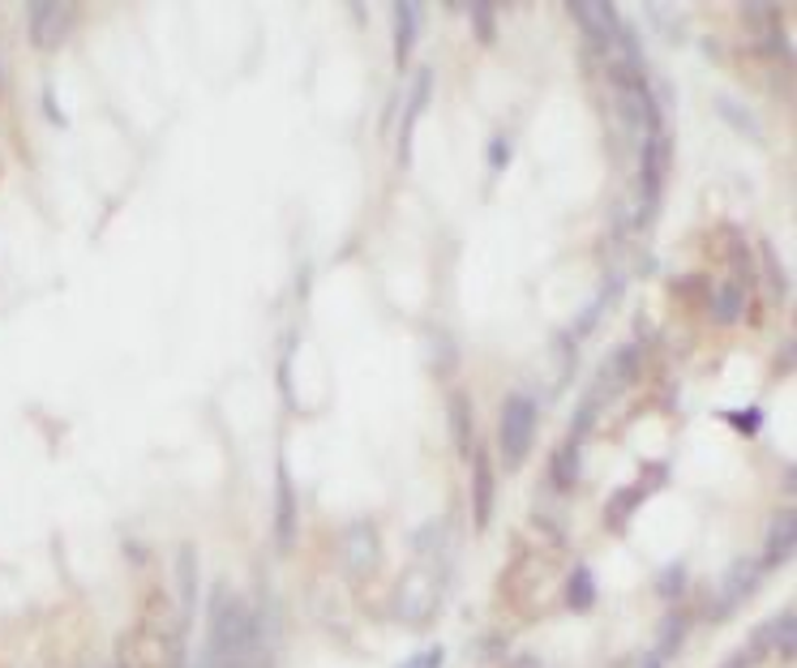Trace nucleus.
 Segmentation results:
<instances>
[{"mask_svg":"<svg viewBox=\"0 0 797 668\" xmlns=\"http://www.w3.org/2000/svg\"><path fill=\"white\" fill-rule=\"evenodd\" d=\"M206 660L215 668H270L266 622L241 596L215 583L211 592V630H206Z\"/></svg>","mask_w":797,"mask_h":668,"instance_id":"obj_1","label":"nucleus"},{"mask_svg":"<svg viewBox=\"0 0 797 668\" xmlns=\"http://www.w3.org/2000/svg\"><path fill=\"white\" fill-rule=\"evenodd\" d=\"M437 604H442V574H437L434 565H416V570H407V574L398 579L395 587L398 622H407V626H429Z\"/></svg>","mask_w":797,"mask_h":668,"instance_id":"obj_2","label":"nucleus"},{"mask_svg":"<svg viewBox=\"0 0 797 668\" xmlns=\"http://www.w3.org/2000/svg\"><path fill=\"white\" fill-rule=\"evenodd\" d=\"M536 399L532 394H510L502 403V424H498V437H502V458L507 467H519L532 442H536Z\"/></svg>","mask_w":797,"mask_h":668,"instance_id":"obj_3","label":"nucleus"},{"mask_svg":"<svg viewBox=\"0 0 797 668\" xmlns=\"http://www.w3.org/2000/svg\"><path fill=\"white\" fill-rule=\"evenodd\" d=\"M73 22H77V9L61 4V0H35L26 4V26H31V43L35 47H61L70 39Z\"/></svg>","mask_w":797,"mask_h":668,"instance_id":"obj_4","label":"nucleus"},{"mask_svg":"<svg viewBox=\"0 0 797 668\" xmlns=\"http://www.w3.org/2000/svg\"><path fill=\"white\" fill-rule=\"evenodd\" d=\"M343 565L352 579H369L382 565V540H378V528L369 519H357L343 531Z\"/></svg>","mask_w":797,"mask_h":668,"instance_id":"obj_5","label":"nucleus"},{"mask_svg":"<svg viewBox=\"0 0 797 668\" xmlns=\"http://www.w3.org/2000/svg\"><path fill=\"white\" fill-rule=\"evenodd\" d=\"M665 163H669V141H665V129H656L644 138V177H639V189H644V214L639 219H652L656 202H660V189H665Z\"/></svg>","mask_w":797,"mask_h":668,"instance_id":"obj_6","label":"nucleus"},{"mask_svg":"<svg viewBox=\"0 0 797 668\" xmlns=\"http://www.w3.org/2000/svg\"><path fill=\"white\" fill-rule=\"evenodd\" d=\"M571 18L583 26V35L592 47H614L617 31H621V18H617L614 4H571Z\"/></svg>","mask_w":797,"mask_h":668,"instance_id":"obj_7","label":"nucleus"},{"mask_svg":"<svg viewBox=\"0 0 797 668\" xmlns=\"http://www.w3.org/2000/svg\"><path fill=\"white\" fill-rule=\"evenodd\" d=\"M471 515H476V528L485 531L493 519V463L485 446H471Z\"/></svg>","mask_w":797,"mask_h":668,"instance_id":"obj_8","label":"nucleus"},{"mask_svg":"<svg viewBox=\"0 0 797 668\" xmlns=\"http://www.w3.org/2000/svg\"><path fill=\"white\" fill-rule=\"evenodd\" d=\"M275 544L279 553H288L296 544V492H291L288 463H279V480H275Z\"/></svg>","mask_w":797,"mask_h":668,"instance_id":"obj_9","label":"nucleus"},{"mask_svg":"<svg viewBox=\"0 0 797 668\" xmlns=\"http://www.w3.org/2000/svg\"><path fill=\"white\" fill-rule=\"evenodd\" d=\"M177 587H181V630L189 634V622L198 613V549L193 544H181L177 549Z\"/></svg>","mask_w":797,"mask_h":668,"instance_id":"obj_10","label":"nucleus"},{"mask_svg":"<svg viewBox=\"0 0 797 668\" xmlns=\"http://www.w3.org/2000/svg\"><path fill=\"white\" fill-rule=\"evenodd\" d=\"M429 86H434V73L421 70L416 82H412V99H407V116H403V129H398V163L412 159V134H416V120L425 116V104H429Z\"/></svg>","mask_w":797,"mask_h":668,"instance_id":"obj_11","label":"nucleus"},{"mask_svg":"<svg viewBox=\"0 0 797 668\" xmlns=\"http://www.w3.org/2000/svg\"><path fill=\"white\" fill-rule=\"evenodd\" d=\"M391 22H395V65L407 70V61L416 52V31H421V4L398 0L395 9H391Z\"/></svg>","mask_w":797,"mask_h":668,"instance_id":"obj_12","label":"nucleus"},{"mask_svg":"<svg viewBox=\"0 0 797 668\" xmlns=\"http://www.w3.org/2000/svg\"><path fill=\"white\" fill-rule=\"evenodd\" d=\"M755 583H759V565L755 562H733V570L725 574V587H721V604H716V613H729V608H737L742 600L755 592Z\"/></svg>","mask_w":797,"mask_h":668,"instance_id":"obj_13","label":"nucleus"},{"mask_svg":"<svg viewBox=\"0 0 797 668\" xmlns=\"http://www.w3.org/2000/svg\"><path fill=\"white\" fill-rule=\"evenodd\" d=\"M794 531H797V519L794 510H780L776 519H772V531H767V553H763V565H780L794 558Z\"/></svg>","mask_w":797,"mask_h":668,"instance_id":"obj_14","label":"nucleus"},{"mask_svg":"<svg viewBox=\"0 0 797 668\" xmlns=\"http://www.w3.org/2000/svg\"><path fill=\"white\" fill-rule=\"evenodd\" d=\"M549 480H553V489L557 492L575 489V480H580V442H575V437H566L562 450L553 455V463H549Z\"/></svg>","mask_w":797,"mask_h":668,"instance_id":"obj_15","label":"nucleus"},{"mask_svg":"<svg viewBox=\"0 0 797 668\" xmlns=\"http://www.w3.org/2000/svg\"><path fill=\"white\" fill-rule=\"evenodd\" d=\"M635 373H639V348H621V352L605 364V382H601V390H609V394H617V390H626L630 382H635Z\"/></svg>","mask_w":797,"mask_h":668,"instance_id":"obj_16","label":"nucleus"},{"mask_svg":"<svg viewBox=\"0 0 797 668\" xmlns=\"http://www.w3.org/2000/svg\"><path fill=\"white\" fill-rule=\"evenodd\" d=\"M450 433H455L459 455L468 458L471 446H476V437H471V399L464 394V390H455V394H450Z\"/></svg>","mask_w":797,"mask_h":668,"instance_id":"obj_17","label":"nucleus"},{"mask_svg":"<svg viewBox=\"0 0 797 668\" xmlns=\"http://www.w3.org/2000/svg\"><path fill=\"white\" fill-rule=\"evenodd\" d=\"M794 630H797V622H794V608H785V613H780V617H776V622H772V626H767V630L759 634V638H755V643H767V638H772V651H780V656H785V660H794Z\"/></svg>","mask_w":797,"mask_h":668,"instance_id":"obj_18","label":"nucleus"},{"mask_svg":"<svg viewBox=\"0 0 797 668\" xmlns=\"http://www.w3.org/2000/svg\"><path fill=\"white\" fill-rule=\"evenodd\" d=\"M712 309H716V321H737V317H742V309H746V291H742L737 283L716 287V300H712Z\"/></svg>","mask_w":797,"mask_h":668,"instance_id":"obj_19","label":"nucleus"},{"mask_svg":"<svg viewBox=\"0 0 797 668\" xmlns=\"http://www.w3.org/2000/svg\"><path fill=\"white\" fill-rule=\"evenodd\" d=\"M566 600H571V608H592V604H596V583H592V570H587V565H580V570L571 574Z\"/></svg>","mask_w":797,"mask_h":668,"instance_id":"obj_20","label":"nucleus"},{"mask_svg":"<svg viewBox=\"0 0 797 668\" xmlns=\"http://www.w3.org/2000/svg\"><path fill=\"white\" fill-rule=\"evenodd\" d=\"M682 638H687V617L682 613H673L669 622H665V630H660V643H656V656L660 660H669L678 647H682Z\"/></svg>","mask_w":797,"mask_h":668,"instance_id":"obj_21","label":"nucleus"},{"mask_svg":"<svg viewBox=\"0 0 797 668\" xmlns=\"http://www.w3.org/2000/svg\"><path fill=\"white\" fill-rule=\"evenodd\" d=\"M468 13H471V22H476V35H480V43H493V39H498V22H493V9H489V4H471Z\"/></svg>","mask_w":797,"mask_h":668,"instance_id":"obj_22","label":"nucleus"},{"mask_svg":"<svg viewBox=\"0 0 797 668\" xmlns=\"http://www.w3.org/2000/svg\"><path fill=\"white\" fill-rule=\"evenodd\" d=\"M446 665V651L442 647H425V651H416L412 660H403L398 668H442Z\"/></svg>","mask_w":797,"mask_h":668,"instance_id":"obj_23","label":"nucleus"},{"mask_svg":"<svg viewBox=\"0 0 797 668\" xmlns=\"http://www.w3.org/2000/svg\"><path fill=\"white\" fill-rule=\"evenodd\" d=\"M721 112H725L737 129H751V138H759V125H755V116H742V112L733 107V99H721Z\"/></svg>","mask_w":797,"mask_h":668,"instance_id":"obj_24","label":"nucleus"},{"mask_svg":"<svg viewBox=\"0 0 797 668\" xmlns=\"http://www.w3.org/2000/svg\"><path fill=\"white\" fill-rule=\"evenodd\" d=\"M507 159H510V141H507V134H498V138L489 141V163H493V168H502Z\"/></svg>","mask_w":797,"mask_h":668,"instance_id":"obj_25","label":"nucleus"},{"mask_svg":"<svg viewBox=\"0 0 797 668\" xmlns=\"http://www.w3.org/2000/svg\"><path fill=\"white\" fill-rule=\"evenodd\" d=\"M729 424H733V428L755 433V428H759V407H746V416H742V412H729Z\"/></svg>","mask_w":797,"mask_h":668,"instance_id":"obj_26","label":"nucleus"},{"mask_svg":"<svg viewBox=\"0 0 797 668\" xmlns=\"http://www.w3.org/2000/svg\"><path fill=\"white\" fill-rule=\"evenodd\" d=\"M687 583H682V565L678 570H665V579H660V596H678Z\"/></svg>","mask_w":797,"mask_h":668,"instance_id":"obj_27","label":"nucleus"},{"mask_svg":"<svg viewBox=\"0 0 797 668\" xmlns=\"http://www.w3.org/2000/svg\"><path fill=\"white\" fill-rule=\"evenodd\" d=\"M116 668H138L134 651H129V638H120V647H116Z\"/></svg>","mask_w":797,"mask_h":668,"instance_id":"obj_28","label":"nucleus"},{"mask_svg":"<svg viewBox=\"0 0 797 668\" xmlns=\"http://www.w3.org/2000/svg\"><path fill=\"white\" fill-rule=\"evenodd\" d=\"M639 668H665V660H660L656 651H648V656H644V665H639Z\"/></svg>","mask_w":797,"mask_h":668,"instance_id":"obj_29","label":"nucleus"},{"mask_svg":"<svg viewBox=\"0 0 797 668\" xmlns=\"http://www.w3.org/2000/svg\"><path fill=\"white\" fill-rule=\"evenodd\" d=\"M725 668H751V656H733Z\"/></svg>","mask_w":797,"mask_h":668,"instance_id":"obj_30","label":"nucleus"},{"mask_svg":"<svg viewBox=\"0 0 797 668\" xmlns=\"http://www.w3.org/2000/svg\"><path fill=\"white\" fill-rule=\"evenodd\" d=\"M510 668H536V665H532V660H514Z\"/></svg>","mask_w":797,"mask_h":668,"instance_id":"obj_31","label":"nucleus"},{"mask_svg":"<svg viewBox=\"0 0 797 668\" xmlns=\"http://www.w3.org/2000/svg\"><path fill=\"white\" fill-rule=\"evenodd\" d=\"M77 668H99V665H86V660H82V665H77Z\"/></svg>","mask_w":797,"mask_h":668,"instance_id":"obj_32","label":"nucleus"},{"mask_svg":"<svg viewBox=\"0 0 797 668\" xmlns=\"http://www.w3.org/2000/svg\"><path fill=\"white\" fill-rule=\"evenodd\" d=\"M0 91H4V73H0Z\"/></svg>","mask_w":797,"mask_h":668,"instance_id":"obj_33","label":"nucleus"}]
</instances>
